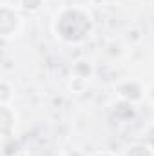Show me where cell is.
<instances>
[{
  "label": "cell",
  "mask_w": 154,
  "mask_h": 156,
  "mask_svg": "<svg viewBox=\"0 0 154 156\" xmlns=\"http://www.w3.org/2000/svg\"><path fill=\"white\" fill-rule=\"evenodd\" d=\"M125 156H152V151H151V147L145 145V144H136V145H132V147L127 151Z\"/></svg>",
  "instance_id": "obj_2"
},
{
  "label": "cell",
  "mask_w": 154,
  "mask_h": 156,
  "mask_svg": "<svg viewBox=\"0 0 154 156\" xmlns=\"http://www.w3.org/2000/svg\"><path fill=\"white\" fill-rule=\"evenodd\" d=\"M22 4H24V7H26V9L35 11V9H38V7H40L42 0H22Z\"/></svg>",
  "instance_id": "obj_3"
},
{
  "label": "cell",
  "mask_w": 154,
  "mask_h": 156,
  "mask_svg": "<svg viewBox=\"0 0 154 156\" xmlns=\"http://www.w3.org/2000/svg\"><path fill=\"white\" fill-rule=\"evenodd\" d=\"M96 156H113V154H96Z\"/></svg>",
  "instance_id": "obj_4"
},
{
  "label": "cell",
  "mask_w": 154,
  "mask_h": 156,
  "mask_svg": "<svg viewBox=\"0 0 154 156\" xmlns=\"http://www.w3.org/2000/svg\"><path fill=\"white\" fill-rule=\"evenodd\" d=\"M73 22H67L62 15L56 18V33L58 37L67 42H78L89 33V15L82 9H69Z\"/></svg>",
  "instance_id": "obj_1"
}]
</instances>
